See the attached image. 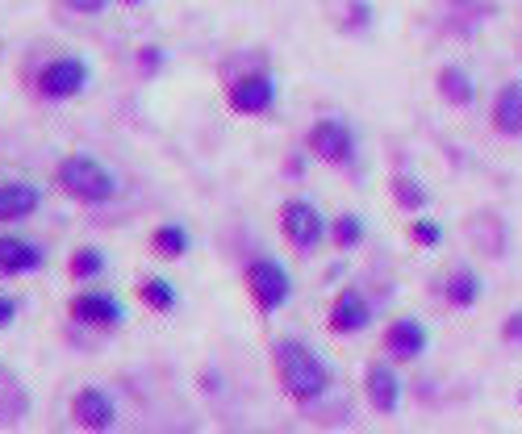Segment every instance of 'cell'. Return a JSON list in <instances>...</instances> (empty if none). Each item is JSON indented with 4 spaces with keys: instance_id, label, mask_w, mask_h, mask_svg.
Returning <instances> with one entry per match:
<instances>
[{
    "instance_id": "obj_21",
    "label": "cell",
    "mask_w": 522,
    "mask_h": 434,
    "mask_svg": "<svg viewBox=\"0 0 522 434\" xmlns=\"http://www.w3.org/2000/svg\"><path fill=\"white\" fill-rule=\"evenodd\" d=\"M477 293H481V284H477V276H472V272H460L452 284H447V301H456V305H472V301H477Z\"/></svg>"
},
{
    "instance_id": "obj_9",
    "label": "cell",
    "mask_w": 522,
    "mask_h": 434,
    "mask_svg": "<svg viewBox=\"0 0 522 434\" xmlns=\"http://www.w3.org/2000/svg\"><path fill=\"white\" fill-rule=\"evenodd\" d=\"M226 101H230L234 113L259 117V113H268L276 105V80L268 76V71H247V76H239V80L230 84Z\"/></svg>"
},
{
    "instance_id": "obj_23",
    "label": "cell",
    "mask_w": 522,
    "mask_h": 434,
    "mask_svg": "<svg viewBox=\"0 0 522 434\" xmlns=\"http://www.w3.org/2000/svg\"><path fill=\"white\" fill-rule=\"evenodd\" d=\"M109 5H113V0H63V9L80 13V17H101Z\"/></svg>"
},
{
    "instance_id": "obj_26",
    "label": "cell",
    "mask_w": 522,
    "mask_h": 434,
    "mask_svg": "<svg viewBox=\"0 0 522 434\" xmlns=\"http://www.w3.org/2000/svg\"><path fill=\"white\" fill-rule=\"evenodd\" d=\"M159 67H163V51H159V46H142V51H138V71L155 76Z\"/></svg>"
},
{
    "instance_id": "obj_1",
    "label": "cell",
    "mask_w": 522,
    "mask_h": 434,
    "mask_svg": "<svg viewBox=\"0 0 522 434\" xmlns=\"http://www.w3.org/2000/svg\"><path fill=\"white\" fill-rule=\"evenodd\" d=\"M55 184L63 197L80 201V205H109V201H117V192H122V180H117L113 167L88 151L63 155L55 167Z\"/></svg>"
},
{
    "instance_id": "obj_24",
    "label": "cell",
    "mask_w": 522,
    "mask_h": 434,
    "mask_svg": "<svg viewBox=\"0 0 522 434\" xmlns=\"http://www.w3.org/2000/svg\"><path fill=\"white\" fill-rule=\"evenodd\" d=\"M410 238H414V243H422V247H435L439 243V226L435 222H418V217H414Z\"/></svg>"
},
{
    "instance_id": "obj_25",
    "label": "cell",
    "mask_w": 522,
    "mask_h": 434,
    "mask_svg": "<svg viewBox=\"0 0 522 434\" xmlns=\"http://www.w3.org/2000/svg\"><path fill=\"white\" fill-rule=\"evenodd\" d=\"M17 313H21V301L13 293H0V330H9L17 322Z\"/></svg>"
},
{
    "instance_id": "obj_13",
    "label": "cell",
    "mask_w": 522,
    "mask_h": 434,
    "mask_svg": "<svg viewBox=\"0 0 522 434\" xmlns=\"http://www.w3.org/2000/svg\"><path fill=\"white\" fill-rule=\"evenodd\" d=\"M364 389H368V405L376 409V414H397V401H401V380L389 364H368L364 372Z\"/></svg>"
},
{
    "instance_id": "obj_12",
    "label": "cell",
    "mask_w": 522,
    "mask_h": 434,
    "mask_svg": "<svg viewBox=\"0 0 522 434\" xmlns=\"http://www.w3.org/2000/svg\"><path fill=\"white\" fill-rule=\"evenodd\" d=\"M368 326H372L368 297L360 293V288H343V293L335 297V305H330V330L335 334H360Z\"/></svg>"
},
{
    "instance_id": "obj_7",
    "label": "cell",
    "mask_w": 522,
    "mask_h": 434,
    "mask_svg": "<svg viewBox=\"0 0 522 434\" xmlns=\"http://www.w3.org/2000/svg\"><path fill=\"white\" fill-rule=\"evenodd\" d=\"M71 422H76L80 430L105 434V430H117V422H122V409H117V401H113L109 389H101V384H88V389H80L76 397H71Z\"/></svg>"
},
{
    "instance_id": "obj_16",
    "label": "cell",
    "mask_w": 522,
    "mask_h": 434,
    "mask_svg": "<svg viewBox=\"0 0 522 434\" xmlns=\"http://www.w3.org/2000/svg\"><path fill=\"white\" fill-rule=\"evenodd\" d=\"M493 126L502 134H522V84H506L497 92V105H493Z\"/></svg>"
},
{
    "instance_id": "obj_10",
    "label": "cell",
    "mask_w": 522,
    "mask_h": 434,
    "mask_svg": "<svg viewBox=\"0 0 522 434\" xmlns=\"http://www.w3.org/2000/svg\"><path fill=\"white\" fill-rule=\"evenodd\" d=\"M42 268H46L42 243H34L26 234H13V230L0 234V276H34Z\"/></svg>"
},
{
    "instance_id": "obj_4",
    "label": "cell",
    "mask_w": 522,
    "mask_h": 434,
    "mask_svg": "<svg viewBox=\"0 0 522 434\" xmlns=\"http://www.w3.org/2000/svg\"><path fill=\"white\" fill-rule=\"evenodd\" d=\"M247 293L259 305V313H276L284 301L293 297V276L284 272L280 259H251L247 263Z\"/></svg>"
},
{
    "instance_id": "obj_5",
    "label": "cell",
    "mask_w": 522,
    "mask_h": 434,
    "mask_svg": "<svg viewBox=\"0 0 522 434\" xmlns=\"http://www.w3.org/2000/svg\"><path fill=\"white\" fill-rule=\"evenodd\" d=\"M67 313L80 326H92V330L126 326V301L117 297V293H109V288H80V293L67 301Z\"/></svg>"
},
{
    "instance_id": "obj_17",
    "label": "cell",
    "mask_w": 522,
    "mask_h": 434,
    "mask_svg": "<svg viewBox=\"0 0 522 434\" xmlns=\"http://www.w3.org/2000/svg\"><path fill=\"white\" fill-rule=\"evenodd\" d=\"M109 272V259L101 247H76L67 259V276L76 280V284H92V280H101Z\"/></svg>"
},
{
    "instance_id": "obj_3",
    "label": "cell",
    "mask_w": 522,
    "mask_h": 434,
    "mask_svg": "<svg viewBox=\"0 0 522 434\" xmlns=\"http://www.w3.org/2000/svg\"><path fill=\"white\" fill-rule=\"evenodd\" d=\"M92 84V63L84 55H55V59H46L38 67V76H34V88L42 101H76V96H84Z\"/></svg>"
},
{
    "instance_id": "obj_20",
    "label": "cell",
    "mask_w": 522,
    "mask_h": 434,
    "mask_svg": "<svg viewBox=\"0 0 522 434\" xmlns=\"http://www.w3.org/2000/svg\"><path fill=\"white\" fill-rule=\"evenodd\" d=\"M330 234H335V243H339L343 251H351V247H360V243H364V222H360L355 213H343Z\"/></svg>"
},
{
    "instance_id": "obj_27",
    "label": "cell",
    "mask_w": 522,
    "mask_h": 434,
    "mask_svg": "<svg viewBox=\"0 0 522 434\" xmlns=\"http://www.w3.org/2000/svg\"><path fill=\"white\" fill-rule=\"evenodd\" d=\"M506 339H522V313H518V318L506 326Z\"/></svg>"
},
{
    "instance_id": "obj_18",
    "label": "cell",
    "mask_w": 522,
    "mask_h": 434,
    "mask_svg": "<svg viewBox=\"0 0 522 434\" xmlns=\"http://www.w3.org/2000/svg\"><path fill=\"white\" fill-rule=\"evenodd\" d=\"M138 301L155 309V313H172L180 305V293H176V284L168 276H142L138 280Z\"/></svg>"
},
{
    "instance_id": "obj_22",
    "label": "cell",
    "mask_w": 522,
    "mask_h": 434,
    "mask_svg": "<svg viewBox=\"0 0 522 434\" xmlns=\"http://www.w3.org/2000/svg\"><path fill=\"white\" fill-rule=\"evenodd\" d=\"M393 197L401 201V209H422V205H426V192H422L414 180H406V176L393 180Z\"/></svg>"
},
{
    "instance_id": "obj_6",
    "label": "cell",
    "mask_w": 522,
    "mask_h": 434,
    "mask_svg": "<svg viewBox=\"0 0 522 434\" xmlns=\"http://www.w3.org/2000/svg\"><path fill=\"white\" fill-rule=\"evenodd\" d=\"M280 230H284V238H289L301 255H310L326 238V217H322V209L314 201L293 197V201L280 205Z\"/></svg>"
},
{
    "instance_id": "obj_8",
    "label": "cell",
    "mask_w": 522,
    "mask_h": 434,
    "mask_svg": "<svg viewBox=\"0 0 522 434\" xmlns=\"http://www.w3.org/2000/svg\"><path fill=\"white\" fill-rule=\"evenodd\" d=\"M305 142H310V155L322 159V163H351L355 155V134L347 122H339V117H322V122L310 126V134H305Z\"/></svg>"
},
{
    "instance_id": "obj_28",
    "label": "cell",
    "mask_w": 522,
    "mask_h": 434,
    "mask_svg": "<svg viewBox=\"0 0 522 434\" xmlns=\"http://www.w3.org/2000/svg\"><path fill=\"white\" fill-rule=\"evenodd\" d=\"M122 5H147V0H122Z\"/></svg>"
},
{
    "instance_id": "obj_2",
    "label": "cell",
    "mask_w": 522,
    "mask_h": 434,
    "mask_svg": "<svg viewBox=\"0 0 522 434\" xmlns=\"http://www.w3.org/2000/svg\"><path fill=\"white\" fill-rule=\"evenodd\" d=\"M272 351H276V376L284 384V393H289L297 405H310V401H318L326 393L330 368H326L322 355H314L297 339H280Z\"/></svg>"
},
{
    "instance_id": "obj_19",
    "label": "cell",
    "mask_w": 522,
    "mask_h": 434,
    "mask_svg": "<svg viewBox=\"0 0 522 434\" xmlns=\"http://www.w3.org/2000/svg\"><path fill=\"white\" fill-rule=\"evenodd\" d=\"M439 92H443V101L468 105L472 101V80L464 76L460 67H447V71H439Z\"/></svg>"
},
{
    "instance_id": "obj_14",
    "label": "cell",
    "mask_w": 522,
    "mask_h": 434,
    "mask_svg": "<svg viewBox=\"0 0 522 434\" xmlns=\"http://www.w3.org/2000/svg\"><path fill=\"white\" fill-rule=\"evenodd\" d=\"M385 351L393 359H418L426 351V326L414 322V318H397L389 330H385Z\"/></svg>"
},
{
    "instance_id": "obj_11",
    "label": "cell",
    "mask_w": 522,
    "mask_h": 434,
    "mask_svg": "<svg viewBox=\"0 0 522 434\" xmlns=\"http://www.w3.org/2000/svg\"><path fill=\"white\" fill-rule=\"evenodd\" d=\"M42 209V188L30 180H5L0 184V226H21Z\"/></svg>"
},
{
    "instance_id": "obj_15",
    "label": "cell",
    "mask_w": 522,
    "mask_h": 434,
    "mask_svg": "<svg viewBox=\"0 0 522 434\" xmlns=\"http://www.w3.org/2000/svg\"><path fill=\"white\" fill-rule=\"evenodd\" d=\"M188 247H193V234H188L180 222H159V226L151 230V251H155V259H163V263L184 259Z\"/></svg>"
}]
</instances>
